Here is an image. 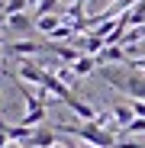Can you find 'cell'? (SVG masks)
Listing matches in <instances>:
<instances>
[{"mask_svg":"<svg viewBox=\"0 0 145 148\" xmlns=\"http://www.w3.org/2000/svg\"><path fill=\"white\" fill-rule=\"evenodd\" d=\"M45 68L42 64H36V61H29V58H19L16 61V77L23 81V84H36V87H42L45 84Z\"/></svg>","mask_w":145,"mask_h":148,"instance_id":"cell-3","label":"cell"},{"mask_svg":"<svg viewBox=\"0 0 145 148\" xmlns=\"http://www.w3.org/2000/svg\"><path fill=\"white\" fill-rule=\"evenodd\" d=\"M7 145H10V138H7V132H3V129H0V148H7Z\"/></svg>","mask_w":145,"mask_h":148,"instance_id":"cell-14","label":"cell"},{"mask_svg":"<svg viewBox=\"0 0 145 148\" xmlns=\"http://www.w3.org/2000/svg\"><path fill=\"white\" fill-rule=\"evenodd\" d=\"M48 42H29V39H19V42H7V55L13 58H29V55H42L48 52Z\"/></svg>","mask_w":145,"mask_h":148,"instance_id":"cell-4","label":"cell"},{"mask_svg":"<svg viewBox=\"0 0 145 148\" xmlns=\"http://www.w3.org/2000/svg\"><path fill=\"white\" fill-rule=\"evenodd\" d=\"M100 77L113 87L129 93L132 100H145V74L142 71H129V68H100Z\"/></svg>","mask_w":145,"mask_h":148,"instance_id":"cell-2","label":"cell"},{"mask_svg":"<svg viewBox=\"0 0 145 148\" xmlns=\"http://www.w3.org/2000/svg\"><path fill=\"white\" fill-rule=\"evenodd\" d=\"M61 138H58V132L52 129V126H39V129H32V138L26 142L29 148H52V145H58Z\"/></svg>","mask_w":145,"mask_h":148,"instance_id":"cell-5","label":"cell"},{"mask_svg":"<svg viewBox=\"0 0 145 148\" xmlns=\"http://www.w3.org/2000/svg\"><path fill=\"white\" fill-rule=\"evenodd\" d=\"M45 116H48V106H39V110H26V116L19 119V126H26V129H39V126H45Z\"/></svg>","mask_w":145,"mask_h":148,"instance_id":"cell-9","label":"cell"},{"mask_svg":"<svg viewBox=\"0 0 145 148\" xmlns=\"http://www.w3.org/2000/svg\"><path fill=\"white\" fill-rule=\"evenodd\" d=\"M55 77H58V81H61V84H65L68 90H71V87L78 84V74L71 71V64H58V71H55Z\"/></svg>","mask_w":145,"mask_h":148,"instance_id":"cell-11","label":"cell"},{"mask_svg":"<svg viewBox=\"0 0 145 148\" xmlns=\"http://www.w3.org/2000/svg\"><path fill=\"white\" fill-rule=\"evenodd\" d=\"M71 71H74V74H78V81H81V77H87V74L100 71V64H97V58H93V55H81L74 64H71Z\"/></svg>","mask_w":145,"mask_h":148,"instance_id":"cell-7","label":"cell"},{"mask_svg":"<svg viewBox=\"0 0 145 148\" xmlns=\"http://www.w3.org/2000/svg\"><path fill=\"white\" fill-rule=\"evenodd\" d=\"M55 132H65V135H74L81 142H87L90 148H116V135L107 132V129H97L93 122H55L52 126Z\"/></svg>","mask_w":145,"mask_h":148,"instance_id":"cell-1","label":"cell"},{"mask_svg":"<svg viewBox=\"0 0 145 148\" xmlns=\"http://www.w3.org/2000/svg\"><path fill=\"white\" fill-rule=\"evenodd\" d=\"M0 45H3V48H7V42H3V36H0Z\"/></svg>","mask_w":145,"mask_h":148,"instance_id":"cell-18","label":"cell"},{"mask_svg":"<svg viewBox=\"0 0 145 148\" xmlns=\"http://www.w3.org/2000/svg\"><path fill=\"white\" fill-rule=\"evenodd\" d=\"M65 106H68L71 113H74L78 119H84V122H93V119H97V110H93L90 103H84V100H78L74 93H71L68 100H65Z\"/></svg>","mask_w":145,"mask_h":148,"instance_id":"cell-6","label":"cell"},{"mask_svg":"<svg viewBox=\"0 0 145 148\" xmlns=\"http://www.w3.org/2000/svg\"><path fill=\"white\" fill-rule=\"evenodd\" d=\"M52 148H68V142H58V145H52Z\"/></svg>","mask_w":145,"mask_h":148,"instance_id":"cell-16","label":"cell"},{"mask_svg":"<svg viewBox=\"0 0 145 148\" xmlns=\"http://www.w3.org/2000/svg\"><path fill=\"white\" fill-rule=\"evenodd\" d=\"M58 26H65V19H61V13H52V16H36V29L42 32V36H52Z\"/></svg>","mask_w":145,"mask_h":148,"instance_id":"cell-8","label":"cell"},{"mask_svg":"<svg viewBox=\"0 0 145 148\" xmlns=\"http://www.w3.org/2000/svg\"><path fill=\"white\" fill-rule=\"evenodd\" d=\"M7 148H26V145H16V142H10V145H7Z\"/></svg>","mask_w":145,"mask_h":148,"instance_id":"cell-15","label":"cell"},{"mask_svg":"<svg viewBox=\"0 0 145 148\" xmlns=\"http://www.w3.org/2000/svg\"><path fill=\"white\" fill-rule=\"evenodd\" d=\"M116 148H145V145H139V142H132V138H119Z\"/></svg>","mask_w":145,"mask_h":148,"instance_id":"cell-13","label":"cell"},{"mask_svg":"<svg viewBox=\"0 0 145 148\" xmlns=\"http://www.w3.org/2000/svg\"><path fill=\"white\" fill-rule=\"evenodd\" d=\"M26 7H29V0H7V3H3V13H7V16H16V13H26Z\"/></svg>","mask_w":145,"mask_h":148,"instance_id":"cell-12","label":"cell"},{"mask_svg":"<svg viewBox=\"0 0 145 148\" xmlns=\"http://www.w3.org/2000/svg\"><path fill=\"white\" fill-rule=\"evenodd\" d=\"M7 26L13 32H32L36 29V19H29V13H16V16H7Z\"/></svg>","mask_w":145,"mask_h":148,"instance_id":"cell-10","label":"cell"},{"mask_svg":"<svg viewBox=\"0 0 145 148\" xmlns=\"http://www.w3.org/2000/svg\"><path fill=\"white\" fill-rule=\"evenodd\" d=\"M71 3H78V7H84V3H87V0H71Z\"/></svg>","mask_w":145,"mask_h":148,"instance_id":"cell-17","label":"cell"}]
</instances>
